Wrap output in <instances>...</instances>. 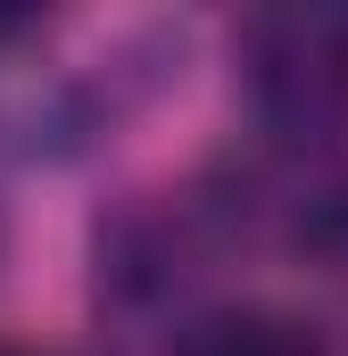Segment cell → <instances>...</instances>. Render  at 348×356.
Listing matches in <instances>:
<instances>
[{"instance_id":"6da1fadb","label":"cell","mask_w":348,"mask_h":356,"mask_svg":"<svg viewBox=\"0 0 348 356\" xmlns=\"http://www.w3.org/2000/svg\"><path fill=\"white\" fill-rule=\"evenodd\" d=\"M241 58L258 124L290 158H324L348 124V8H265Z\"/></svg>"},{"instance_id":"3957f363","label":"cell","mask_w":348,"mask_h":356,"mask_svg":"<svg viewBox=\"0 0 348 356\" xmlns=\"http://www.w3.org/2000/svg\"><path fill=\"white\" fill-rule=\"evenodd\" d=\"M0 356H58V348H0Z\"/></svg>"},{"instance_id":"7a4b0ae2","label":"cell","mask_w":348,"mask_h":356,"mask_svg":"<svg viewBox=\"0 0 348 356\" xmlns=\"http://www.w3.org/2000/svg\"><path fill=\"white\" fill-rule=\"evenodd\" d=\"M174 356H332V348L315 323H299L282 307H216L174 332Z\"/></svg>"}]
</instances>
